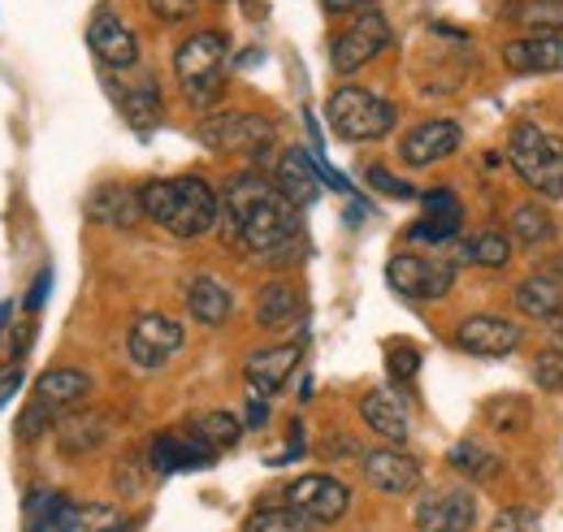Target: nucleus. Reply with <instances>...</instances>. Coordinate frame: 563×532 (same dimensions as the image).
<instances>
[{
	"mask_svg": "<svg viewBox=\"0 0 563 532\" xmlns=\"http://www.w3.org/2000/svg\"><path fill=\"white\" fill-rule=\"evenodd\" d=\"M122 109H126V118H131L140 131L156 126V118H161V96H156V82H152V78H140L135 87H126Z\"/></svg>",
	"mask_w": 563,
	"mask_h": 532,
	"instance_id": "obj_34",
	"label": "nucleus"
},
{
	"mask_svg": "<svg viewBox=\"0 0 563 532\" xmlns=\"http://www.w3.org/2000/svg\"><path fill=\"white\" fill-rule=\"evenodd\" d=\"M152 4V13L161 18V22H183V18H191V9H196V0H147Z\"/></svg>",
	"mask_w": 563,
	"mask_h": 532,
	"instance_id": "obj_41",
	"label": "nucleus"
},
{
	"mask_svg": "<svg viewBox=\"0 0 563 532\" xmlns=\"http://www.w3.org/2000/svg\"><path fill=\"white\" fill-rule=\"evenodd\" d=\"M91 395V377L78 373V368H48L40 381H35V399L44 411H53L62 420V411H74L78 402Z\"/></svg>",
	"mask_w": 563,
	"mask_h": 532,
	"instance_id": "obj_19",
	"label": "nucleus"
},
{
	"mask_svg": "<svg viewBox=\"0 0 563 532\" xmlns=\"http://www.w3.org/2000/svg\"><path fill=\"white\" fill-rule=\"evenodd\" d=\"M507 18L520 22L529 35H563V0H516Z\"/></svg>",
	"mask_w": 563,
	"mask_h": 532,
	"instance_id": "obj_29",
	"label": "nucleus"
},
{
	"mask_svg": "<svg viewBox=\"0 0 563 532\" xmlns=\"http://www.w3.org/2000/svg\"><path fill=\"white\" fill-rule=\"evenodd\" d=\"M143 217L165 225L178 239H200L221 221V200L200 174H183V178H156L140 187Z\"/></svg>",
	"mask_w": 563,
	"mask_h": 532,
	"instance_id": "obj_2",
	"label": "nucleus"
},
{
	"mask_svg": "<svg viewBox=\"0 0 563 532\" xmlns=\"http://www.w3.org/2000/svg\"><path fill=\"white\" fill-rule=\"evenodd\" d=\"M87 217H91L96 225H135V221H143L140 191L109 182V187H100V191L87 200Z\"/></svg>",
	"mask_w": 563,
	"mask_h": 532,
	"instance_id": "obj_24",
	"label": "nucleus"
},
{
	"mask_svg": "<svg viewBox=\"0 0 563 532\" xmlns=\"http://www.w3.org/2000/svg\"><path fill=\"white\" fill-rule=\"evenodd\" d=\"M364 480L377 489V494H390V498H404L412 489H421V464L395 446H382V451H368L364 455Z\"/></svg>",
	"mask_w": 563,
	"mask_h": 532,
	"instance_id": "obj_15",
	"label": "nucleus"
},
{
	"mask_svg": "<svg viewBox=\"0 0 563 532\" xmlns=\"http://www.w3.org/2000/svg\"><path fill=\"white\" fill-rule=\"evenodd\" d=\"M386 277H390V286H395L404 299L429 303V299H442V295L455 286V265H451L446 256H412V252H399V256L386 265Z\"/></svg>",
	"mask_w": 563,
	"mask_h": 532,
	"instance_id": "obj_7",
	"label": "nucleus"
},
{
	"mask_svg": "<svg viewBox=\"0 0 563 532\" xmlns=\"http://www.w3.org/2000/svg\"><path fill=\"white\" fill-rule=\"evenodd\" d=\"M18 381H22V368H13V373H4V381H0V407L9 402V390H18Z\"/></svg>",
	"mask_w": 563,
	"mask_h": 532,
	"instance_id": "obj_45",
	"label": "nucleus"
},
{
	"mask_svg": "<svg viewBox=\"0 0 563 532\" xmlns=\"http://www.w3.org/2000/svg\"><path fill=\"white\" fill-rule=\"evenodd\" d=\"M225 57H230V40L221 31H196L191 40L178 44L174 53V69L183 78V96L196 104V109H209L221 100L225 91Z\"/></svg>",
	"mask_w": 563,
	"mask_h": 532,
	"instance_id": "obj_4",
	"label": "nucleus"
},
{
	"mask_svg": "<svg viewBox=\"0 0 563 532\" xmlns=\"http://www.w3.org/2000/svg\"><path fill=\"white\" fill-rule=\"evenodd\" d=\"M377 0H325L330 13H355V9H373Z\"/></svg>",
	"mask_w": 563,
	"mask_h": 532,
	"instance_id": "obj_43",
	"label": "nucleus"
},
{
	"mask_svg": "<svg viewBox=\"0 0 563 532\" xmlns=\"http://www.w3.org/2000/svg\"><path fill=\"white\" fill-rule=\"evenodd\" d=\"M507 160L511 169L542 196V200H563V138L542 131L538 122H520L507 138Z\"/></svg>",
	"mask_w": 563,
	"mask_h": 532,
	"instance_id": "obj_3",
	"label": "nucleus"
},
{
	"mask_svg": "<svg viewBox=\"0 0 563 532\" xmlns=\"http://www.w3.org/2000/svg\"><path fill=\"white\" fill-rule=\"evenodd\" d=\"M187 433H196L209 451H230V446L243 437V424H239V415H230V411H205V415H196V420L187 424Z\"/></svg>",
	"mask_w": 563,
	"mask_h": 532,
	"instance_id": "obj_30",
	"label": "nucleus"
},
{
	"mask_svg": "<svg viewBox=\"0 0 563 532\" xmlns=\"http://www.w3.org/2000/svg\"><path fill=\"white\" fill-rule=\"evenodd\" d=\"M490 532H542V520L533 511H525V507H511V511H498Z\"/></svg>",
	"mask_w": 563,
	"mask_h": 532,
	"instance_id": "obj_40",
	"label": "nucleus"
},
{
	"mask_svg": "<svg viewBox=\"0 0 563 532\" xmlns=\"http://www.w3.org/2000/svg\"><path fill=\"white\" fill-rule=\"evenodd\" d=\"M364 182H368V187H377V191H382V196H390V200H412V196H417L408 182H399V178H395V174H386L382 165L364 169Z\"/></svg>",
	"mask_w": 563,
	"mask_h": 532,
	"instance_id": "obj_39",
	"label": "nucleus"
},
{
	"mask_svg": "<svg viewBox=\"0 0 563 532\" xmlns=\"http://www.w3.org/2000/svg\"><path fill=\"white\" fill-rule=\"evenodd\" d=\"M386 44H390V22L368 9L330 44V66L339 69V74H355L360 66H368Z\"/></svg>",
	"mask_w": 563,
	"mask_h": 532,
	"instance_id": "obj_9",
	"label": "nucleus"
},
{
	"mask_svg": "<svg viewBox=\"0 0 563 532\" xmlns=\"http://www.w3.org/2000/svg\"><path fill=\"white\" fill-rule=\"evenodd\" d=\"M464 256L482 268H503L511 261V243H507V234H498V230H482V234L468 239Z\"/></svg>",
	"mask_w": 563,
	"mask_h": 532,
	"instance_id": "obj_35",
	"label": "nucleus"
},
{
	"mask_svg": "<svg viewBox=\"0 0 563 532\" xmlns=\"http://www.w3.org/2000/svg\"><path fill=\"white\" fill-rule=\"evenodd\" d=\"M555 268H560V273H563V256H560V261H555Z\"/></svg>",
	"mask_w": 563,
	"mask_h": 532,
	"instance_id": "obj_47",
	"label": "nucleus"
},
{
	"mask_svg": "<svg viewBox=\"0 0 563 532\" xmlns=\"http://www.w3.org/2000/svg\"><path fill=\"white\" fill-rule=\"evenodd\" d=\"M486 420H490V429H498V433H525L529 420H533V407H529V399H520V395H498V399L486 402Z\"/></svg>",
	"mask_w": 563,
	"mask_h": 532,
	"instance_id": "obj_32",
	"label": "nucleus"
},
{
	"mask_svg": "<svg viewBox=\"0 0 563 532\" xmlns=\"http://www.w3.org/2000/svg\"><path fill=\"white\" fill-rule=\"evenodd\" d=\"M221 234L261 261H290L286 252L299 239V208L282 196L278 182L239 174L221 191Z\"/></svg>",
	"mask_w": 563,
	"mask_h": 532,
	"instance_id": "obj_1",
	"label": "nucleus"
},
{
	"mask_svg": "<svg viewBox=\"0 0 563 532\" xmlns=\"http://www.w3.org/2000/svg\"><path fill=\"white\" fill-rule=\"evenodd\" d=\"M87 44H91L96 62L109 69H131L140 62V40H135V31H131L118 13H109V9H100V13L91 18Z\"/></svg>",
	"mask_w": 563,
	"mask_h": 532,
	"instance_id": "obj_13",
	"label": "nucleus"
},
{
	"mask_svg": "<svg viewBox=\"0 0 563 532\" xmlns=\"http://www.w3.org/2000/svg\"><path fill=\"white\" fill-rule=\"evenodd\" d=\"M187 312L200 321V325H225L230 321V312H234V295L217 281V277H196L191 286H187Z\"/></svg>",
	"mask_w": 563,
	"mask_h": 532,
	"instance_id": "obj_25",
	"label": "nucleus"
},
{
	"mask_svg": "<svg viewBox=\"0 0 563 532\" xmlns=\"http://www.w3.org/2000/svg\"><path fill=\"white\" fill-rule=\"evenodd\" d=\"M278 191L286 200L295 203V208H308V203L321 196V178H317V169H312V160H308V152L303 147H286L278 160Z\"/></svg>",
	"mask_w": 563,
	"mask_h": 532,
	"instance_id": "obj_22",
	"label": "nucleus"
},
{
	"mask_svg": "<svg viewBox=\"0 0 563 532\" xmlns=\"http://www.w3.org/2000/svg\"><path fill=\"white\" fill-rule=\"evenodd\" d=\"M4 321H9V303H0V337H4Z\"/></svg>",
	"mask_w": 563,
	"mask_h": 532,
	"instance_id": "obj_46",
	"label": "nucleus"
},
{
	"mask_svg": "<svg viewBox=\"0 0 563 532\" xmlns=\"http://www.w3.org/2000/svg\"><path fill=\"white\" fill-rule=\"evenodd\" d=\"M386 368H390V377H395V381H412V377L421 373V351H417L412 342H395V346H390Z\"/></svg>",
	"mask_w": 563,
	"mask_h": 532,
	"instance_id": "obj_37",
	"label": "nucleus"
},
{
	"mask_svg": "<svg viewBox=\"0 0 563 532\" xmlns=\"http://www.w3.org/2000/svg\"><path fill=\"white\" fill-rule=\"evenodd\" d=\"M446 464L455 467L460 476H468V480H494L498 472H503V459L486 451L482 442H460V446H451V455H446Z\"/></svg>",
	"mask_w": 563,
	"mask_h": 532,
	"instance_id": "obj_31",
	"label": "nucleus"
},
{
	"mask_svg": "<svg viewBox=\"0 0 563 532\" xmlns=\"http://www.w3.org/2000/svg\"><path fill=\"white\" fill-rule=\"evenodd\" d=\"M265 420H269V407H265V399H256V395H252V407H247V424H252V429H261Z\"/></svg>",
	"mask_w": 563,
	"mask_h": 532,
	"instance_id": "obj_44",
	"label": "nucleus"
},
{
	"mask_svg": "<svg viewBox=\"0 0 563 532\" xmlns=\"http://www.w3.org/2000/svg\"><path fill=\"white\" fill-rule=\"evenodd\" d=\"M200 143L212 152H247V156H261L274 147V122L269 118H256V113H212L200 122Z\"/></svg>",
	"mask_w": 563,
	"mask_h": 532,
	"instance_id": "obj_6",
	"label": "nucleus"
},
{
	"mask_svg": "<svg viewBox=\"0 0 563 532\" xmlns=\"http://www.w3.org/2000/svg\"><path fill=\"white\" fill-rule=\"evenodd\" d=\"M533 381H538L547 395H563V351L560 346H551V351L538 355V364H533Z\"/></svg>",
	"mask_w": 563,
	"mask_h": 532,
	"instance_id": "obj_36",
	"label": "nucleus"
},
{
	"mask_svg": "<svg viewBox=\"0 0 563 532\" xmlns=\"http://www.w3.org/2000/svg\"><path fill=\"white\" fill-rule=\"evenodd\" d=\"M460 225H464L460 200H455L451 191H429V196H424V217L408 234H412L417 243H446V239L460 234Z\"/></svg>",
	"mask_w": 563,
	"mask_h": 532,
	"instance_id": "obj_21",
	"label": "nucleus"
},
{
	"mask_svg": "<svg viewBox=\"0 0 563 532\" xmlns=\"http://www.w3.org/2000/svg\"><path fill=\"white\" fill-rule=\"evenodd\" d=\"M295 364H299V346H269V351L247 355L243 377H247V386H252L256 399H269V395H278L282 386H286V377L295 373Z\"/></svg>",
	"mask_w": 563,
	"mask_h": 532,
	"instance_id": "obj_18",
	"label": "nucleus"
},
{
	"mask_svg": "<svg viewBox=\"0 0 563 532\" xmlns=\"http://www.w3.org/2000/svg\"><path fill=\"white\" fill-rule=\"evenodd\" d=\"M109 424H113V415L109 411H70V415H62L57 420V446H62V455H91L104 437H109Z\"/></svg>",
	"mask_w": 563,
	"mask_h": 532,
	"instance_id": "obj_20",
	"label": "nucleus"
},
{
	"mask_svg": "<svg viewBox=\"0 0 563 532\" xmlns=\"http://www.w3.org/2000/svg\"><path fill=\"white\" fill-rule=\"evenodd\" d=\"M460 138H464V134H460L455 122L433 118V122H421V126H412V131L404 134L399 156H404V165H412V169H429V165L446 160L451 152H460Z\"/></svg>",
	"mask_w": 563,
	"mask_h": 532,
	"instance_id": "obj_14",
	"label": "nucleus"
},
{
	"mask_svg": "<svg viewBox=\"0 0 563 532\" xmlns=\"http://www.w3.org/2000/svg\"><path fill=\"white\" fill-rule=\"evenodd\" d=\"M507 230H511L516 243H525V247H542V243L555 239V217H551L542 203H520V208H511Z\"/></svg>",
	"mask_w": 563,
	"mask_h": 532,
	"instance_id": "obj_28",
	"label": "nucleus"
},
{
	"mask_svg": "<svg viewBox=\"0 0 563 532\" xmlns=\"http://www.w3.org/2000/svg\"><path fill=\"white\" fill-rule=\"evenodd\" d=\"M48 286H53V273H40V277H35V286H31V299H26V308H31V312H35L40 303H44Z\"/></svg>",
	"mask_w": 563,
	"mask_h": 532,
	"instance_id": "obj_42",
	"label": "nucleus"
},
{
	"mask_svg": "<svg viewBox=\"0 0 563 532\" xmlns=\"http://www.w3.org/2000/svg\"><path fill=\"white\" fill-rule=\"evenodd\" d=\"M217 459V451H209L196 433H165L147 446V467L169 476V472H196V467H209Z\"/></svg>",
	"mask_w": 563,
	"mask_h": 532,
	"instance_id": "obj_16",
	"label": "nucleus"
},
{
	"mask_svg": "<svg viewBox=\"0 0 563 532\" xmlns=\"http://www.w3.org/2000/svg\"><path fill=\"white\" fill-rule=\"evenodd\" d=\"M516 308L529 317V321H555L563 312V290L555 277H525L516 286Z\"/></svg>",
	"mask_w": 563,
	"mask_h": 532,
	"instance_id": "obj_26",
	"label": "nucleus"
},
{
	"mask_svg": "<svg viewBox=\"0 0 563 532\" xmlns=\"http://www.w3.org/2000/svg\"><path fill=\"white\" fill-rule=\"evenodd\" d=\"M330 131L347 143H377L395 131V104L364 91V87H339L325 104Z\"/></svg>",
	"mask_w": 563,
	"mask_h": 532,
	"instance_id": "obj_5",
	"label": "nucleus"
},
{
	"mask_svg": "<svg viewBox=\"0 0 563 532\" xmlns=\"http://www.w3.org/2000/svg\"><path fill=\"white\" fill-rule=\"evenodd\" d=\"M360 415H364V424H368L377 437H386V442H395V446L408 442V433H412L404 402L395 399L390 390H368V395L360 399Z\"/></svg>",
	"mask_w": 563,
	"mask_h": 532,
	"instance_id": "obj_23",
	"label": "nucleus"
},
{
	"mask_svg": "<svg viewBox=\"0 0 563 532\" xmlns=\"http://www.w3.org/2000/svg\"><path fill=\"white\" fill-rule=\"evenodd\" d=\"M286 507H295L299 516H308L312 524H334L352 511V489L339 480V476H325V472H312V476H299L290 489H286Z\"/></svg>",
	"mask_w": 563,
	"mask_h": 532,
	"instance_id": "obj_8",
	"label": "nucleus"
},
{
	"mask_svg": "<svg viewBox=\"0 0 563 532\" xmlns=\"http://www.w3.org/2000/svg\"><path fill=\"white\" fill-rule=\"evenodd\" d=\"M503 66L511 74H563V35H525L503 44Z\"/></svg>",
	"mask_w": 563,
	"mask_h": 532,
	"instance_id": "obj_17",
	"label": "nucleus"
},
{
	"mask_svg": "<svg viewBox=\"0 0 563 532\" xmlns=\"http://www.w3.org/2000/svg\"><path fill=\"white\" fill-rule=\"evenodd\" d=\"M520 342H525V330H520V325H511L507 317H490V312L464 317V321L455 325V346H460L464 355L498 359V355H511Z\"/></svg>",
	"mask_w": 563,
	"mask_h": 532,
	"instance_id": "obj_10",
	"label": "nucleus"
},
{
	"mask_svg": "<svg viewBox=\"0 0 563 532\" xmlns=\"http://www.w3.org/2000/svg\"><path fill=\"white\" fill-rule=\"evenodd\" d=\"M243 532H317L308 516H299L295 507H261L247 516Z\"/></svg>",
	"mask_w": 563,
	"mask_h": 532,
	"instance_id": "obj_33",
	"label": "nucleus"
},
{
	"mask_svg": "<svg viewBox=\"0 0 563 532\" xmlns=\"http://www.w3.org/2000/svg\"><path fill=\"white\" fill-rule=\"evenodd\" d=\"M44 429H57V415H53V411H44L40 402H31V407L18 415V437H22V442H35Z\"/></svg>",
	"mask_w": 563,
	"mask_h": 532,
	"instance_id": "obj_38",
	"label": "nucleus"
},
{
	"mask_svg": "<svg viewBox=\"0 0 563 532\" xmlns=\"http://www.w3.org/2000/svg\"><path fill=\"white\" fill-rule=\"evenodd\" d=\"M183 346V325L174 317H161V312H147L131 325V337H126V351L140 368H161L169 364V355H178Z\"/></svg>",
	"mask_w": 563,
	"mask_h": 532,
	"instance_id": "obj_12",
	"label": "nucleus"
},
{
	"mask_svg": "<svg viewBox=\"0 0 563 532\" xmlns=\"http://www.w3.org/2000/svg\"><path fill=\"white\" fill-rule=\"evenodd\" d=\"M299 317V295L290 281H269L256 295V325L261 330H286Z\"/></svg>",
	"mask_w": 563,
	"mask_h": 532,
	"instance_id": "obj_27",
	"label": "nucleus"
},
{
	"mask_svg": "<svg viewBox=\"0 0 563 532\" xmlns=\"http://www.w3.org/2000/svg\"><path fill=\"white\" fill-rule=\"evenodd\" d=\"M417 529L421 532H473L477 524V498L468 489H433L417 502Z\"/></svg>",
	"mask_w": 563,
	"mask_h": 532,
	"instance_id": "obj_11",
	"label": "nucleus"
}]
</instances>
